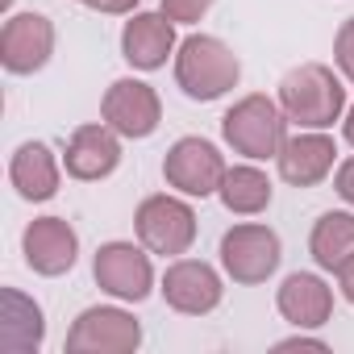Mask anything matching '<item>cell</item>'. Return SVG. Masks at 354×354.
Masks as SVG:
<instances>
[{
  "instance_id": "obj_1",
  "label": "cell",
  "mask_w": 354,
  "mask_h": 354,
  "mask_svg": "<svg viewBox=\"0 0 354 354\" xmlns=\"http://www.w3.org/2000/svg\"><path fill=\"white\" fill-rule=\"evenodd\" d=\"M279 109L300 129H329L346 117V84L325 63H300L279 80Z\"/></svg>"
},
{
  "instance_id": "obj_2",
  "label": "cell",
  "mask_w": 354,
  "mask_h": 354,
  "mask_svg": "<svg viewBox=\"0 0 354 354\" xmlns=\"http://www.w3.org/2000/svg\"><path fill=\"white\" fill-rule=\"evenodd\" d=\"M242 80V59L213 34H192L175 50V84L184 88L188 100H221Z\"/></svg>"
},
{
  "instance_id": "obj_3",
  "label": "cell",
  "mask_w": 354,
  "mask_h": 354,
  "mask_svg": "<svg viewBox=\"0 0 354 354\" xmlns=\"http://www.w3.org/2000/svg\"><path fill=\"white\" fill-rule=\"evenodd\" d=\"M221 133L238 154H246L250 162H263V158H275L283 150L288 113L279 109V100H271L263 92H250L221 117Z\"/></svg>"
},
{
  "instance_id": "obj_4",
  "label": "cell",
  "mask_w": 354,
  "mask_h": 354,
  "mask_svg": "<svg viewBox=\"0 0 354 354\" xmlns=\"http://www.w3.org/2000/svg\"><path fill=\"white\" fill-rule=\"evenodd\" d=\"M133 230H138V242H142L150 254L180 259V254H188L192 242H196V209H192L184 196L154 192V196H146V201L138 205Z\"/></svg>"
},
{
  "instance_id": "obj_5",
  "label": "cell",
  "mask_w": 354,
  "mask_h": 354,
  "mask_svg": "<svg viewBox=\"0 0 354 354\" xmlns=\"http://www.w3.org/2000/svg\"><path fill=\"white\" fill-rule=\"evenodd\" d=\"M279 259H283V246L271 225L242 221L221 234V267L234 283H246V288L267 283L279 271Z\"/></svg>"
},
{
  "instance_id": "obj_6",
  "label": "cell",
  "mask_w": 354,
  "mask_h": 354,
  "mask_svg": "<svg viewBox=\"0 0 354 354\" xmlns=\"http://www.w3.org/2000/svg\"><path fill=\"white\" fill-rule=\"evenodd\" d=\"M142 346V325L117 304H92L67 329V354H133Z\"/></svg>"
},
{
  "instance_id": "obj_7",
  "label": "cell",
  "mask_w": 354,
  "mask_h": 354,
  "mask_svg": "<svg viewBox=\"0 0 354 354\" xmlns=\"http://www.w3.org/2000/svg\"><path fill=\"white\" fill-rule=\"evenodd\" d=\"M225 154L209 138H180L162 158V180L180 196H217L225 180Z\"/></svg>"
},
{
  "instance_id": "obj_8",
  "label": "cell",
  "mask_w": 354,
  "mask_h": 354,
  "mask_svg": "<svg viewBox=\"0 0 354 354\" xmlns=\"http://www.w3.org/2000/svg\"><path fill=\"white\" fill-rule=\"evenodd\" d=\"M92 275H96L100 292H109L113 300H125V304H142L154 292L150 250L133 246V242H104L92 259Z\"/></svg>"
},
{
  "instance_id": "obj_9",
  "label": "cell",
  "mask_w": 354,
  "mask_h": 354,
  "mask_svg": "<svg viewBox=\"0 0 354 354\" xmlns=\"http://www.w3.org/2000/svg\"><path fill=\"white\" fill-rule=\"evenodd\" d=\"M158 292L175 313H184V317H205L225 300L221 271L213 263H205V259H175L162 271Z\"/></svg>"
},
{
  "instance_id": "obj_10",
  "label": "cell",
  "mask_w": 354,
  "mask_h": 354,
  "mask_svg": "<svg viewBox=\"0 0 354 354\" xmlns=\"http://www.w3.org/2000/svg\"><path fill=\"white\" fill-rule=\"evenodd\" d=\"M100 117L121 133V138H150L162 121V100L146 80H113L104 100H100Z\"/></svg>"
},
{
  "instance_id": "obj_11",
  "label": "cell",
  "mask_w": 354,
  "mask_h": 354,
  "mask_svg": "<svg viewBox=\"0 0 354 354\" xmlns=\"http://www.w3.org/2000/svg\"><path fill=\"white\" fill-rule=\"evenodd\" d=\"M55 55V26L46 13H13L0 30V63L9 75H34Z\"/></svg>"
},
{
  "instance_id": "obj_12",
  "label": "cell",
  "mask_w": 354,
  "mask_h": 354,
  "mask_svg": "<svg viewBox=\"0 0 354 354\" xmlns=\"http://www.w3.org/2000/svg\"><path fill=\"white\" fill-rule=\"evenodd\" d=\"M21 254H26V267L34 275H46V279H59L75 267L80 259V234L71 221L63 217H38L26 225L21 234Z\"/></svg>"
},
{
  "instance_id": "obj_13",
  "label": "cell",
  "mask_w": 354,
  "mask_h": 354,
  "mask_svg": "<svg viewBox=\"0 0 354 354\" xmlns=\"http://www.w3.org/2000/svg\"><path fill=\"white\" fill-rule=\"evenodd\" d=\"M121 162V133L109 121H88L71 133L67 150H63V167L71 180L80 184H100L117 171Z\"/></svg>"
},
{
  "instance_id": "obj_14",
  "label": "cell",
  "mask_w": 354,
  "mask_h": 354,
  "mask_svg": "<svg viewBox=\"0 0 354 354\" xmlns=\"http://www.w3.org/2000/svg\"><path fill=\"white\" fill-rule=\"evenodd\" d=\"M279 162V180L292 188H317L337 162V142L325 129H300L283 142V150L275 154Z\"/></svg>"
},
{
  "instance_id": "obj_15",
  "label": "cell",
  "mask_w": 354,
  "mask_h": 354,
  "mask_svg": "<svg viewBox=\"0 0 354 354\" xmlns=\"http://www.w3.org/2000/svg\"><path fill=\"white\" fill-rule=\"evenodd\" d=\"M175 21L167 13H133L121 30V55L138 71H158L167 59H175Z\"/></svg>"
},
{
  "instance_id": "obj_16",
  "label": "cell",
  "mask_w": 354,
  "mask_h": 354,
  "mask_svg": "<svg viewBox=\"0 0 354 354\" xmlns=\"http://www.w3.org/2000/svg\"><path fill=\"white\" fill-rule=\"evenodd\" d=\"M46 342V313L21 288H0V354H38Z\"/></svg>"
},
{
  "instance_id": "obj_17",
  "label": "cell",
  "mask_w": 354,
  "mask_h": 354,
  "mask_svg": "<svg viewBox=\"0 0 354 354\" xmlns=\"http://www.w3.org/2000/svg\"><path fill=\"white\" fill-rule=\"evenodd\" d=\"M275 308L296 329H321L333 317V288L321 275H313V271H296V275H288L279 283Z\"/></svg>"
},
{
  "instance_id": "obj_18",
  "label": "cell",
  "mask_w": 354,
  "mask_h": 354,
  "mask_svg": "<svg viewBox=\"0 0 354 354\" xmlns=\"http://www.w3.org/2000/svg\"><path fill=\"white\" fill-rule=\"evenodd\" d=\"M9 180L17 188L21 201L30 205H42L59 192V180H63V167L55 158V150L46 142H21L9 158Z\"/></svg>"
},
{
  "instance_id": "obj_19",
  "label": "cell",
  "mask_w": 354,
  "mask_h": 354,
  "mask_svg": "<svg viewBox=\"0 0 354 354\" xmlns=\"http://www.w3.org/2000/svg\"><path fill=\"white\" fill-rule=\"evenodd\" d=\"M217 196H221V205H225L230 213H238V217H259V213L271 209L275 188H271V180H267V171H259L254 162H242V167H230V171H225Z\"/></svg>"
},
{
  "instance_id": "obj_20",
  "label": "cell",
  "mask_w": 354,
  "mask_h": 354,
  "mask_svg": "<svg viewBox=\"0 0 354 354\" xmlns=\"http://www.w3.org/2000/svg\"><path fill=\"white\" fill-rule=\"evenodd\" d=\"M308 254L321 271L337 275V267L354 254V213H342V209L321 213L313 234H308Z\"/></svg>"
},
{
  "instance_id": "obj_21",
  "label": "cell",
  "mask_w": 354,
  "mask_h": 354,
  "mask_svg": "<svg viewBox=\"0 0 354 354\" xmlns=\"http://www.w3.org/2000/svg\"><path fill=\"white\" fill-rule=\"evenodd\" d=\"M333 63H337L342 80L354 84V17H346L342 30H337V38H333Z\"/></svg>"
},
{
  "instance_id": "obj_22",
  "label": "cell",
  "mask_w": 354,
  "mask_h": 354,
  "mask_svg": "<svg viewBox=\"0 0 354 354\" xmlns=\"http://www.w3.org/2000/svg\"><path fill=\"white\" fill-rule=\"evenodd\" d=\"M213 5H217V0H162V13H167L175 26H192V21H201Z\"/></svg>"
},
{
  "instance_id": "obj_23",
  "label": "cell",
  "mask_w": 354,
  "mask_h": 354,
  "mask_svg": "<svg viewBox=\"0 0 354 354\" xmlns=\"http://www.w3.org/2000/svg\"><path fill=\"white\" fill-rule=\"evenodd\" d=\"M333 188H337V196L354 209V154H350L346 162H337V171H333Z\"/></svg>"
},
{
  "instance_id": "obj_24",
  "label": "cell",
  "mask_w": 354,
  "mask_h": 354,
  "mask_svg": "<svg viewBox=\"0 0 354 354\" xmlns=\"http://www.w3.org/2000/svg\"><path fill=\"white\" fill-rule=\"evenodd\" d=\"M80 5H88V9H96V13H113V17H121V13H133L138 0H80Z\"/></svg>"
},
{
  "instance_id": "obj_25",
  "label": "cell",
  "mask_w": 354,
  "mask_h": 354,
  "mask_svg": "<svg viewBox=\"0 0 354 354\" xmlns=\"http://www.w3.org/2000/svg\"><path fill=\"white\" fill-rule=\"evenodd\" d=\"M275 350H329V342H325V337H304V333H296V337L275 342Z\"/></svg>"
},
{
  "instance_id": "obj_26",
  "label": "cell",
  "mask_w": 354,
  "mask_h": 354,
  "mask_svg": "<svg viewBox=\"0 0 354 354\" xmlns=\"http://www.w3.org/2000/svg\"><path fill=\"white\" fill-rule=\"evenodd\" d=\"M337 288H342V296L354 304V254H350V259L337 267Z\"/></svg>"
},
{
  "instance_id": "obj_27",
  "label": "cell",
  "mask_w": 354,
  "mask_h": 354,
  "mask_svg": "<svg viewBox=\"0 0 354 354\" xmlns=\"http://www.w3.org/2000/svg\"><path fill=\"white\" fill-rule=\"evenodd\" d=\"M342 133H346V142L354 146V104H346V117H342Z\"/></svg>"
}]
</instances>
